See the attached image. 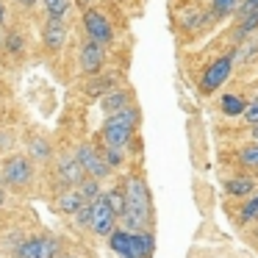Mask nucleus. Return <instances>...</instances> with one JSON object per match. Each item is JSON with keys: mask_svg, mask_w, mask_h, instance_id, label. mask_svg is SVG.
Listing matches in <instances>:
<instances>
[{"mask_svg": "<svg viewBox=\"0 0 258 258\" xmlns=\"http://www.w3.org/2000/svg\"><path fill=\"white\" fill-rule=\"evenodd\" d=\"M122 211H119V222H122V230H131V233H145V230L153 228V200H150V189L147 183L139 178V175H131L122 186Z\"/></svg>", "mask_w": 258, "mask_h": 258, "instance_id": "1", "label": "nucleus"}, {"mask_svg": "<svg viewBox=\"0 0 258 258\" xmlns=\"http://www.w3.org/2000/svg\"><path fill=\"white\" fill-rule=\"evenodd\" d=\"M139 119H142V114H139V108L136 106H128V108H122V111H117V114H111L108 117V122L103 125V145L106 147H128V142L134 139V131H136V125H139Z\"/></svg>", "mask_w": 258, "mask_h": 258, "instance_id": "2", "label": "nucleus"}, {"mask_svg": "<svg viewBox=\"0 0 258 258\" xmlns=\"http://www.w3.org/2000/svg\"><path fill=\"white\" fill-rule=\"evenodd\" d=\"M108 247L119 258H153L156 252V239L150 230L145 233H131V230H111L108 233Z\"/></svg>", "mask_w": 258, "mask_h": 258, "instance_id": "3", "label": "nucleus"}, {"mask_svg": "<svg viewBox=\"0 0 258 258\" xmlns=\"http://www.w3.org/2000/svg\"><path fill=\"white\" fill-rule=\"evenodd\" d=\"M17 258H58L61 255V241L53 236H31L14 250Z\"/></svg>", "mask_w": 258, "mask_h": 258, "instance_id": "4", "label": "nucleus"}, {"mask_svg": "<svg viewBox=\"0 0 258 258\" xmlns=\"http://www.w3.org/2000/svg\"><path fill=\"white\" fill-rule=\"evenodd\" d=\"M230 73H233V58H230V56L214 58V61L203 70V75H200V92H203V95H214V92H217L219 86L230 78Z\"/></svg>", "mask_w": 258, "mask_h": 258, "instance_id": "5", "label": "nucleus"}, {"mask_svg": "<svg viewBox=\"0 0 258 258\" xmlns=\"http://www.w3.org/2000/svg\"><path fill=\"white\" fill-rule=\"evenodd\" d=\"M89 228H92V233H97V236H108L111 230H117V211L111 208V203H108L106 195H100V197L92 200Z\"/></svg>", "mask_w": 258, "mask_h": 258, "instance_id": "6", "label": "nucleus"}, {"mask_svg": "<svg viewBox=\"0 0 258 258\" xmlns=\"http://www.w3.org/2000/svg\"><path fill=\"white\" fill-rule=\"evenodd\" d=\"M75 158H78L81 169H84L89 178L95 180H103L111 175V167H108L106 161H103L100 150H97L95 145H89V142H84V145H78V150H75Z\"/></svg>", "mask_w": 258, "mask_h": 258, "instance_id": "7", "label": "nucleus"}, {"mask_svg": "<svg viewBox=\"0 0 258 258\" xmlns=\"http://www.w3.org/2000/svg\"><path fill=\"white\" fill-rule=\"evenodd\" d=\"M34 178V164H31L28 156H12L3 164V183L14 186V189H23V186L31 183Z\"/></svg>", "mask_w": 258, "mask_h": 258, "instance_id": "8", "label": "nucleus"}, {"mask_svg": "<svg viewBox=\"0 0 258 258\" xmlns=\"http://www.w3.org/2000/svg\"><path fill=\"white\" fill-rule=\"evenodd\" d=\"M84 31L92 42H97V45H111V39H114L111 23H108V17L100 14L97 9H86L84 12Z\"/></svg>", "mask_w": 258, "mask_h": 258, "instance_id": "9", "label": "nucleus"}, {"mask_svg": "<svg viewBox=\"0 0 258 258\" xmlns=\"http://www.w3.org/2000/svg\"><path fill=\"white\" fill-rule=\"evenodd\" d=\"M67 36H70V28H67V20L64 17H47L45 28H42V42L50 53H58L64 45H67Z\"/></svg>", "mask_w": 258, "mask_h": 258, "instance_id": "10", "label": "nucleus"}, {"mask_svg": "<svg viewBox=\"0 0 258 258\" xmlns=\"http://www.w3.org/2000/svg\"><path fill=\"white\" fill-rule=\"evenodd\" d=\"M103 61H106V53H103V45H97V42L86 39L84 45H81V53H78V67L84 75H97L103 70Z\"/></svg>", "mask_w": 258, "mask_h": 258, "instance_id": "11", "label": "nucleus"}, {"mask_svg": "<svg viewBox=\"0 0 258 258\" xmlns=\"http://www.w3.org/2000/svg\"><path fill=\"white\" fill-rule=\"evenodd\" d=\"M56 175H58V180H61V186H67V189L78 186L81 180L86 178V172L81 169L78 158H75V156H67V153L56 158Z\"/></svg>", "mask_w": 258, "mask_h": 258, "instance_id": "12", "label": "nucleus"}, {"mask_svg": "<svg viewBox=\"0 0 258 258\" xmlns=\"http://www.w3.org/2000/svg\"><path fill=\"white\" fill-rule=\"evenodd\" d=\"M100 106H103L106 114H117V111H122V108L131 106V95L125 89H111L108 95H103Z\"/></svg>", "mask_w": 258, "mask_h": 258, "instance_id": "13", "label": "nucleus"}, {"mask_svg": "<svg viewBox=\"0 0 258 258\" xmlns=\"http://www.w3.org/2000/svg\"><path fill=\"white\" fill-rule=\"evenodd\" d=\"M56 203H58V211H61V214H70V217H73V214L78 211V208L84 206L86 200L81 197V191L73 186V189H64L61 195H58V200H56Z\"/></svg>", "mask_w": 258, "mask_h": 258, "instance_id": "14", "label": "nucleus"}, {"mask_svg": "<svg viewBox=\"0 0 258 258\" xmlns=\"http://www.w3.org/2000/svg\"><path fill=\"white\" fill-rule=\"evenodd\" d=\"M117 86V78L114 75H92V81L86 84V95H108V92Z\"/></svg>", "mask_w": 258, "mask_h": 258, "instance_id": "15", "label": "nucleus"}, {"mask_svg": "<svg viewBox=\"0 0 258 258\" xmlns=\"http://www.w3.org/2000/svg\"><path fill=\"white\" fill-rule=\"evenodd\" d=\"M225 189H228V195H233V197H247V195H252V189H255V180L252 178H230L228 183H225Z\"/></svg>", "mask_w": 258, "mask_h": 258, "instance_id": "16", "label": "nucleus"}, {"mask_svg": "<svg viewBox=\"0 0 258 258\" xmlns=\"http://www.w3.org/2000/svg\"><path fill=\"white\" fill-rule=\"evenodd\" d=\"M219 106H222V114L225 117H241V114H244V100H241V97H236V95H222V103H219Z\"/></svg>", "mask_w": 258, "mask_h": 258, "instance_id": "17", "label": "nucleus"}, {"mask_svg": "<svg viewBox=\"0 0 258 258\" xmlns=\"http://www.w3.org/2000/svg\"><path fill=\"white\" fill-rule=\"evenodd\" d=\"M42 6H45L47 17H67L73 0H42Z\"/></svg>", "mask_w": 258, "mask_h": 258, "instance_id": "18", "label": "nucleus"}, {"mask_svg": "<svg viewBox=\"0 0 258 258\" xmlns=\"http://www.w3.org/2000/svg\"><path fill=\"white\" fill-rule=\"evenodd\" d=\"M239 9H241V0H211L214 17H228V14L239 12Z\"/></svg>", "mask_w": 258, "mask_h": 258, "instance_id": "19", "label": "nucleus"}, {"mask_svg": "<svg viewBox=\"0 0 258 258\" xmlns=\"http://www.w3.org/2000/svg\"><path fill=\"white\" fill-rule=\"evenodd\" d=\"M28 158H36V161H47L50 158V145H47L45 136H34L31 139V156Z\"/></svg>", "mask_w": 258, "mask_h": 258, "instance_id": "20", "label": "nucleus"}, {"mask_svg": "<svg viewBox=\"0 0 258 258\" xmlns=\"http://www.w3.org/2000/svg\"><path fill=\"white\" fill-rule=\"evenodd\" d=\"M75 189L81 191V197H84L86 203H92L95 197H100V180H95V178H84L78 186H75Z\"/></svg>", "mask_w": 258, "mask_h": 258, "instance_id": "21", "label": "nucleus"}, {"mask_svg": "<svg viewBox=\"0 0 258 258\" xmlns=\"http://www.w3.org/2000/svg\"><path fill=\"white\" fill-rule=\"evenodd\" d=\"M239 161L244 164V167H252V169H258V142H255V145H247L244 150L239 153Z\"/></svg>", "mask_w": 258, "mask_h": 258, "instance_id": "22", "label": "nucleus"}, {"mask_svg": "<svg viewBox=\"0 0 258 258\" xmlns=\"http://www.w3.org/2000/svg\"><path fill=\"white\" fill-rule=\"evenodd\" d=\"M241 222H252V219H258V195L250 197V200L241 206V214H239Z\"/></svg>", "mask_w": 258, "mask_h": 258, "instance_id": "23", "label": "nucleus"}, {"mask_svg": "<svg viewBox=\"0 0 258 258\" xmlns=\"http://www.w3.org/2000/svg\"><path fill=\"white\" fill-rule=\"evenodd\" d=\"M100 156H103V161H106L111 169H117L119 164H122V150H119V147H103Z\"/></svg>", "mask_w": 258, "mask_h": 258, "instance_id": "24", "label": "nucleus"}, {"mask_svg": "<svg viewBox=\"0 0 258 258\" xmlns=\"http://www.w3.org/2000/svg\"><path fill=\"white\" fill-rule=\"evenodd\" d=\"M75 217V225L78 228H89V219H92V203H84V206L78 208V211L73 214Z\"/></svg>", "mask_w": 258, "mask_h": 258, "instance_id": "25", "label": "nucleus"}, {"mask_svg": "<svg viewBox=\"0 0 258 258\" xmlns=\"http://www.w3.org/2000/svg\"><path fill=\"white\" fill-rule=\"evenodd\" d=\"M3 47H9V53H14V56H20V53L25 50V42L20 39V34H9L6 42H3Z\"/></svg>", "mask_w": 258, "mask_h": 258, "instance_id": "26", "label": "nucleus"}, {"mask_svg": "<svg viewBox=\"0 0 258 258\" xmlns=\"http://www.w3.org/2000/svg\"><path fill=\"white\" fill-rule=\"evenodd\" d=\"M241 117H244V122H250V125H258V95H255V100H252L250 106L244 108V114H241Z\"/></svg>", "mask_w": 258, "mask_h": 258, "instance_id": "27", "label": "nucleus"}, {"mask_svg": "<svg viewBox=\"0 0 258 258\" xmlns=\"http://www.w3.org/2000/svg\"><path fill=\"white\" fill-rule=\"evenodd\" d=\"M3 20H6V6H3V0H0V25H3Z\"/></svg>", "mask_w": 258, "mask_h": 258, "instance_id": "28", "label": "nucleus"}, {"mask_svg": "<svg viewBox=\"0 0 258 258\" xmlns=\"http://www.w3.org/2000/svg\"><path fill=\"white\" fill-rule=\"evenodd\" d=\"M6 203V191H3V186H0V206Z\"/></svg>", "mask_w": 258, "mask_h": 258, "instance_id": "29", "label": "nucleus"}, {"mask_svg": "<svg viewBox=\"0 0 258 258\" xmlns=\"http://www.w3.org/2000/svg\"><path fill=\"white\" fill-rule=\"evenodd\" d=\"M58 258H75V255H58Z\"/></svg>", "mask_w": 258, "mask_h": 258, "instance_id": "30", "label": "nucleus"}, {"mask_svg": "<svg viewBox=\"0 0 258 258\" xmlns=\"http://www.w3.org/2000/svg\"><path fill=\"white\" fill-rule=\"evenodd\" d=\"M3 42H6V39H3V36H0V47H3Z\"/></svg>", "mask_w": 258, "mask_h": 258, "instance_id": "31", "label": "nucleus"}, {"mask_svg": "<svg viewBox=\"0 0 258 258\" xmlns=\"http://www.w3.org/2000/svg\"><path fill=\"white\" fill-rule=\"evenodd\" d=\"M0 145H3V134H0Z\"/></svg>", "mask_w": 258, "mask_h": 258, "instance_id": "32", "label": "nucleus"}, {"mask_svg": "<svg viewBox=\"0 0 258 258\" xmlns=\"http://www.w3.org/2000/svg\"><path fill=\"white\" fill-rule=\"evenodd\" d=\"M84 3H92V0H84Z\"/></svg>", "mask_w": 258, "mask_h": 258, "instance_id": "33", "label": "nucleus"}]
</instances>
